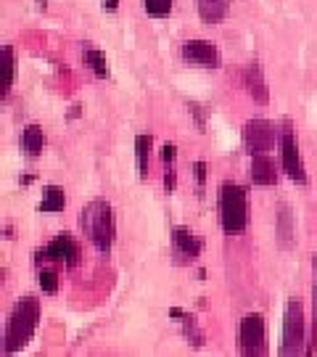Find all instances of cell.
I'll return each instance as SVG.
<instances>
[{"label":"cell","instance_id":"ac0fdd59","mask_svg":"<svg viewBox=\"0 0 317 357\" xmlns=\"http://www.w3.org/2000/svg\"><path fill=\"white\" fill-rule=\"evenodd\" d=\"M275 233H278V238L283 246H291L293 243V233H296V228H293V215L291 209L283 204L278 209V215H275Z\"/></svg>","mask_w":317,"mask_h":357},{"label":"cell","instance_id":"8992f818","mask_svg":"<svg viewBox=\"0 0 317 357\" xmlns=\"http://www.w3.org/2000/svg\"><path fill=\"white\" fill-rule=\"evenodd\" d=\"M278 143H280V165H283V172H286L293 183H307L304 162H302V153H299V143H296L291 122L283 125Z\"/></svg>","mask_w":317,"mask_h":357},{"label":"cell","instance_id":"9c48e42d","mask_svg":"<svg viewBox=\"0 0 317 357\" xmlns=\"http://www.w3.org/2000/svg\"><path fill=\"white\" fill-rule=\"evenodd\" d=\"M201 238L193 233L190 228H178L172 230V255H175V262L178 265H190L196 262V257L201 255Z\"/></svg>","mask_w":317,"mask_h":357},{"label":"cell","instance_id":"30bf717a","mask_svg":"<svg viewBox=\"0 0 317 357\" xmlns=\"http://www.w3.org/2000/svg\"><path fill=\"white\" fill-rule=\"evenodd\" d=\"M183 59L193 66H203V69H215L219 66V51H217L215 43H209V40H188V43H183Z\"/></svg>","mask_w":317,"mask_h":357},{"label":"cell","instance_id":"484cf974","mask_svg":"<svg viewBox=\"0 0 317 357\" xmlns=\"http://www.w3.org/2000/svg\"><path fill=\"white\" fill-rule=\"evenodd\" d=\"M190 114L196 116V125H199V130H203V119H206V112H203V106H199V103H188Z\"/></svg>","mask_w":317,"mask_h":357},{"label":"cell","instance_id":"6da1fadb","mask_svg":"<svg viewBox=\"0 0 317 357\" xmlns=\"http://www.w3.org/2000/svg\"><path fill=\"white\" fill-rule=\"evenodd\" d=\"M79 225H82V233L88 236V241L98 252H103V255L111 252L116 238V222H114V209H111L109 202H103V199L90 202L82 209V215H79Z\"/></svg>","mask_w":317,"mask_h":357},{"label":"cell","instance_id":"5bb4252c","mask_svg":"<svg viewBox=\"0 0 317 357\" xmlns=\"http://www.w3.org/2000/svg\"><path fill=\"white\" fill-rule=\"evenodd\" d=\"M162 162H164V191L172 193L178 188V149H175V143H167L162 149Z\"/></svg>","mask_w":317,"mask_h":357},{"label":"cell","instance_id":"9a60e30c","mask_svg":"<svg viewBox=\"0 0 317 357\" xmlns=\"http://www.w3.org/2000/svg\"><path fill=\"white\" fill-rule=\"evenodd\" d=\"M45 149V132L40 125H26L24 132H22V151L29 156V159H35L40 156Z\"/></svg>","mask_w":317,"mask_h":357},{"label":"cell","instance_id":"7a4b0ae2","mask_svg":"<svg viewBox=\"0 0 317 357\" xmlns=\"http://www.w3.org/2000/svg\"><path fill=\"white\" fill-rule=\"evenodd\" d=\"M40 323V299L35 296H24L19 299L16 307L8 315V326H6V352H19L26 342L32 339V333Z\"/></svg>","mask_w":317,"mask_h":357},{"label":"cell","instance_id":"3957f363","mask_svg":"<svg viewBox=\"0 0 317 357\" xmlns=\"http://www.w3.org/2000/svg\"><path fill=\"white\" fill-rule=\"evenodd\" d=\"M219 222L225 233H243L249 225V193L238 183L219 185Z\"/></svg>","mask_w":317,"mask_h":357},{"label":"cell","instance_id":"4316f807","mask_svg":"<svg viewBox=\"0 0 317 357\" xmlns=\"http://www.w3.org/2000/svg\"><path fill=\"white\" fill-rule=\"evenodd\" d=\"M103 8L106 11H116L119 8V0H103Z\"/></svg>","mask_w":317,"mask_h":357},{"label":"cell","instance_id":"7c38bea8","mask_svg":"<svg viewBox=\"0 0 317 357\" xmlns=\"http://www.w3.org/2000/svg\"><path fill=\"white\" fill-rule=\"evenodd\" d=\"M243 88H246V93H249L256 103L265 106V103L270 101V88H267L259 64H249L243 69Z\"/></svg>","mask_w":317,"mask_h":357},{"label":"cell","instance_id":"5b68a950","mask_svg":"<svg viewBox=\"0 0 317 357\" xmlns=\"http://www.w3.org/2000/svg\"><path fill=\"white\" fill-rule=\"evenodd\" d=\"M238 349L243 355H265L267 352V331L262 315L249 312L241 318V323H238Z\"/></svg>","mask_w":317,"mask_h":357},{"label":"cell","instance_id":"7402d4cb","mask_svg":"<svg viewBox=\"0 0 317 357\" xmlns=\"http://www.w3.org/2000/svg\"><path fill=\"white\" fill-rule=\"evenodd\" d=\"M38 283L40 289H42V294H56L59 291V273L53 268H42L38 275Z\"/></svg>","mask_w":317,"mask_h":357},{"label":"cell","instance_id":"4fadbf2b","mask_svg":"<svg viewBox=\"0 0 317 357\" xmlns=\"http://www.w3.org/2000/svg\"><path fill=\"white\" fill-rule=\"evenodd\" d=\"M196 6L206 24H219L230 13V0H196Z\"/></svg>","mask_w":317,"mask_h":357},{"label":"cell","instance_id":"83f0119b","mask_svg":"<svg viewBox=\"0 0 317 357\" xmlns=\"http://www.w3.org/2000/svg\"><path fill=\"white\" fill-rule=\"evenodd\" d=\"M38 6H40V8H42V11L48 8V3H45V0H38Z\"/></svg>","mask_w":317,"mask_h":357},{"label":"cell","instance_id":"44dd1931","mask_svg":"<svg viewBox=\"0 0 317 357\" xmlns=\"http://www.w3.org/2000/svg\"><path fill=\"white\" fill-rule=\"evenodd\" d=\"M315 347H317V255H312V336H309L307 355H312Z\"/></svg>","mask_w":317,"mask_h":357},{"label":"cell","instance_id":"603a6c76","mask_svg":"<svg viewBox=\"0 0 317 357\" xmlns=\"http://www.w3.org/2000/svg\"><path fill=\"white\" fill-rule=\"evenodd\" d=\"M143 8L148 16L162 19V16H169V11H172V0H143Z\"/></svg>","mask_w":317,"mask_h":357},{"label":"cell","instance_id":"d4e9b609","mask_svg":"<svg viewBox=\"0 0 317 357\" xmlns=\"http://www.w3.org/2000/svg\"><path fill=\"white\" fill-rule=\"evenodd\" d=\"M193 175H196L199 191H203V183H206V162H196V165H193Z\"/></svg>","mask_w":317,"mask_h":357},{"label":"cell","instance_id":"cb8c5ba5","mask_svg":"<svg viewBox=\"0 0 317 357\" xmlns=\"http://www.w3.org/2000/svg\"><path fill=\"white\" fill-rule=\"evenodd\" d=\"M3 53H6V88L3 90H6V96H8L13 88V79H16V56H13L11 45H6Z\"/></svg>","mask_w":317,"mask_h":357},{"label":"cell","instance_id":"2e32d148","mask_svg":"<svg viewBox=\"0 0 317 357\" xmlns=\"http://www.w3.org/2000/svg\"><path fill=\"white\" fill-rule=\"evenodd\" d=\"M151 151H153V138L151 135H138L135 138V159H138V172L146 180L151 172Z\"/></svg>","mask_w":317,"mask_h":357},{"label":"cell","instance_id":"52a82bcc","mask_svg":"<svg viewBox=\"0 0 317 357\" xmlns=\"http://www.w3.org/2000/svg\"><path fill=\"white\" fill-rule=\"evenodd\" d=\"M82 259L79 243L72 238V233H59L51 243H45L38 252V262H59L66 268H77Z\"/></svg>","mask_w":317,"mask_h":357},{"label":"cell","instance_id":"277c9868","mask_svg":"<svg viewBox=\"0 0 317 357\" xmlns=\"http://www.w3.org/2000/svg\"><path fill=\"white\" fill-rule=\"evenodd\" d=\"M304 307L299 299H291L286 305L283 315V342H280V355H302L304 349Z\"/></svg>","mask_w":317,"mask_h":357},{"label":"cell","instance_id":"ffe728a7","mask_svg":"<svg viewBox=\"0 0 317 357\" xmlns=\"http://www.w3.org/2000/svg\"><path fill=\"white\" fill-rule=\"evenodd\" d=\"M82 59H85V66H90V69H93V75H95V77H109V61H106L103 51L93 48V45H85Z\"/></svg>","mask_w":317,"mask_h":357},{"label":"cell","instance_id":"8fae6325","mask_svg":"<svg viewBox=\"0 0 317 357\" xmlns=\"http://www.w3.org/2000/svg\"><path fill=\"white\" fill-rule=\"evenodd\" d=\"M249 178H252L254 185H275L278 183V167L267 153H252Z\"/></svg>","mask_w":317,"mask_h":357},{"label":"cell","instance_id":"d6986e66","mask_svg":"<svg viewBox=\"0 0 317 357\" xmlns=\"http://www.w3.org/2000/svg\"><path fill=\"white\" fill-rule=\"evenodd\" d=\"M169 315L172 318H180V323H183V333H185V339L188 342H193L196 347L203 344V333L199 331V326H196V320H193V315H188V312H183V310H169Z\"/></svg>","mask_w":317,"mask_h":357},{"label":"cell","instance_id":"ba28073f","mask_svg":"<svg viewBox=\"0 0 317 357\" xmlns=\"http://www.w3.org/2000/svg\"><path fill=\"white\" fill-rule=\"evenodd\" d=\"M280 138V132L275 130L272 122L267 119H249L243 125V146L249 149V153H267L272 151L275 141Z\"/></svg>","mask_w":317,"mask_h":357},{"label":"cell","instance_id":"e0dca14e","mask_svg":"<svg viewBox=\"0 0 317 357\" xmlns=\"http://www.w3.org/2000/svg\"><path fill=\"white\" fill-rule=\"evenodd\" d=\"M66 206V193L59 185H48L45 193H42V202L38 204V209L42 215H56V212H63Z\"/></svg>","mask_w":317,"mask_h":357}]
</instances>
